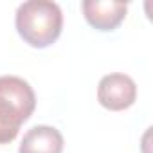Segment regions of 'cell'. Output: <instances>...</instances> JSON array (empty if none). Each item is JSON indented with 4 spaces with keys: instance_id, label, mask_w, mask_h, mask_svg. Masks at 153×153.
I'll list each match as a JSON object with an SVG mask.
<instances>
[{
    "instance_id": "obj_1",
    "label": "cell",
    "mask_w": 153,
    "mask_h": 153,
    "mask_svg": "<svg viewBox=\"0 0 153 153\" xmlns=\"http://www.w3.org/2000/svg\"><path fill=\"white\" fill-rule=\"evenodd\" d=\"M16 31L20 38L34 47V49H45L52 45L63 27V15L58 4L49 0H29L20 4L16 9Z\"/></svg>"
},
{
    "instance_id": "obj_2",
    "label": "cell",
    "mask_w": 153,
    "mask_h": 153,
    "mask_svg": "<svg viewBox=\"0 0 153 153\" xmlns=\"http://www.w3.org/2000/svg\"><path fill=\"white\" fill-rule=\"evenodd\" d=\"M36 96L18 76H0V144L16 139L20 126L33 115Z\"/></svg>"
},
{
    "instance_id": "obj_3",
    "label": "cell",
    "mask_w": 153,
    "mask_h": 153,
    "mask_svg": "<svg viewBox=\"0 0 153 153\" xmlns=\"http://www.w3.org/2000/svg\"><path fill=\"white\" fill-rule=\"evenodd\" d=\"M97 99L101 106L112 112H121L130 108L137 99V85L126 74H108L99 81Z\"/></svg>"
},
{
    "instance_id": "obj_4",
    "label": "cell",
    "mask_w": 153,
    "mask_h": 153,
    "mask_svg": "<svg viewBox=\"0 0 153 153\" xmlns=\"http://www.w3.org/2000/svg\"><path fill=\"white\" fill-rule=\"evenodd\" d=\"M87 22L97 31H114L121 25L126 16V2H112V0H85L81 4Z\"/></svg>"
},
{
    "instance_id": "obj_5",
    "label": "cell",
    "mask_w": 153,
    "mask_h": 153,
    "mask_svg": "<svg viewBox=\"0 0 153 153\" xmlns=\"http://www.w3.org/2000/svg\"><path fill=\"white\" fill-rule=\"evenodd\" d=\"M63 151V135L52 126H34L31 128L18 148V153H61Z\"/></svg>"
}]
</instances>
